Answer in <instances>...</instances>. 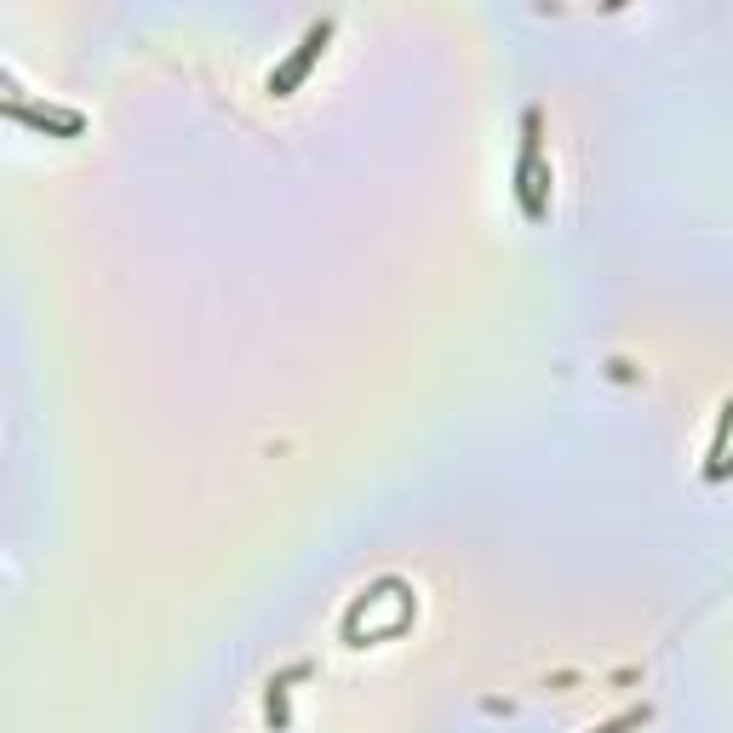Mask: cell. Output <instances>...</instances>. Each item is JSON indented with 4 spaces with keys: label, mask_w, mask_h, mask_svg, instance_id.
I'll return each instance as SVG.
<instances>
[{
    "label": "cell",
    "mask_w": 733,
    "mask_h": 733,
    "mask_svg": "<svg viewBox=\"0 0 733 733\" xmlns=\"http://www.w3.org/2000/svg\"><path fill=\"white\" fill-rule=\"evenodd\" d=\"M327 41H332V18L310 23V29H304V41H298V52H292V58L281 63V70H270V81H264V86H270L276 97H287V92H292L298 81L310 75V63H316V58L327 52Z\"/></svg>",
    "instance_id": "cell-1"
},
{
    "label": "cell",
    "mask_w": 733,
    "mask_h": 733,
    "mask_svg": "<svg viewBox=\"0 0 733 733\" xmlns=\"http://www.w3.org/2000/svg\"><path fill=\"white\" fill-rule=\"evenodd\" d=\"M642 716H648V711H624V716H613V722H608V727H602V733H624V727H637V722H642Z\"/></svg>",
    "instance_id": "cell-2"
}]
</instances>
